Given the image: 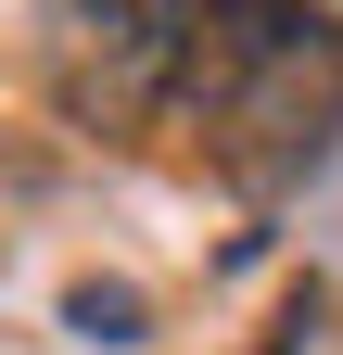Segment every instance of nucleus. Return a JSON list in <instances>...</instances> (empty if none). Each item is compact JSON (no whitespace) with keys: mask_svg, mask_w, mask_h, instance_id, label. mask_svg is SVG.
<instances>
[{"mask_svg":"<svg viewBox=\"0 0 343 355\" xmlns=\"http://www.w3.org/2000/svg\"><path fill=\"white\" fill-rule=\"evenodd\" d=\"M165 114L254 191L306 178L343 140V0H178V89Z\"/></svg>","mask_w":343,"mask_h":355,"instance_id":"obj_1","label":"nucleus"},{"mask_svg":"<svg viewBox=\"0 0 343 355\" xmlns=\"http://www.w3.org/2000/svg\"><path fill=\"white\" fill-rule=\"evenodd\" d=\"M38 76L90 140L153 127L178 89V0H38Z\"/></svg>","mask_w":343,"mask_h":355,"instance_id":"obj_2","label":"nucleus"}]
</instances>
